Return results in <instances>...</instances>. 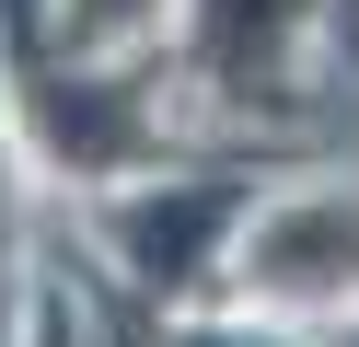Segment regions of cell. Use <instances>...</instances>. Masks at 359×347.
Wrapping results in <instances>:
<instances>
[{
  "label": "cell",
  "mask_w": 359,
  "mask_h": 347,
  "mask_svg": "<svg viewBox=\"0 0 359 347\" xmlns=\"http://www.w3.org/2000/svg\"><path fill=\"white\" fill-rule=\"evenodd\" d=\"M243 301H278V313H336L359 301V197L348 185H290L243 220Z\"/></svg>",
  "instance_id": "1"
}]
</instances>
